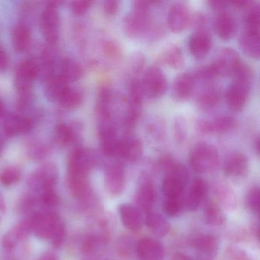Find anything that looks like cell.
<instances>
[{
	"mask_svg": "<svg viewBox=\"0 0 260 260\" xmlns=\"http://www.w3.org/2000/svg\"><path fill=\"white\" fill-rule=\"evenodd\" d=\"M151 23L150 4L144 1H137L133 10L124 17L123 28L126 36L138 38L148 31Z\"/></svg>",
	"mask_w": 260,
	"mask_h": 260,
	"instance_id": "1",
	"label": "cell"
},
{
	"mask_svg": "<svg viewBox=\"0 0 260 260\" xmlns=\"http://www.w3.org/2000/svg\"><path fill=\"white\" fill-rule=\"evenodd\" d=\"M189 162L191 168L197 173H212L219 164L218 151L211 144L200 143L191 150Z\"/></svg>",
	"mask_w": 260,
	"mask_h": 260,
	"instance_id": "2",
	"label": "cell"
},
{
	"mask_svg": "<svg viewBox=\"0 0 260 260\" xmlns=\"http://www.w3.org/2000/svg\"><path fill=\"white\" fill-rule=\"evenodd\" d=\"M58 179L59 171L57 166L48 162L41 166L29 175L27 184L31 194L37 196L43 191L54 189Z\"/></svg>",
	"mask_w": 260,
	"mask_h": 260,
	"instance_id": "3",
	"label": "cell"
},
{
	"mask_svg": "<svg viewBox=\"0 0 260 260\" xmlns=\"http://www.w3.org/2000/svg\"><path fill=\"white\" fill-rule=\"evenodd\" d=\"M39 77V63L32 58L25 59L18 65L14 84L19 95L32 93L33 83Z\"/></svg>",
	"mask_w": 260,
	"mask_h": 260,
	"instance_id": "4",
	"label": "cell"
},
{
	"mask_svg": "<svg viewBox=\"0 0 260 260\" xmlns=\"http://www.w3.org/2000/svg\"><path fill=\"white\" fill-rule=\"evenodd\" d=\"M58 4L48 2L40 16L42 35L50 45H55L60 36V15L57 9Z\"/></svg>",
	"mask_w": 260,
	"mask_h": 260,
	"instance_id": "5",
	"label": "cell"
},
{
	"mask_svg": "<svg viewBox=\"0 0 260 260\" xmlns=\"http://www.w3.org/2000/svg\"><path fill=\"white\" fill-rule=\"evenodd\" d=\"M144 95L150 99H158L166 93L168 83L165 74L159 68L152 66L144 72L141 81Z\"/></svg>",
	"mask_w": 260,
	"mask_h": 260,
	"instance_id": "6",
	"label": "cell"
},
{
	"mask_svg": "<svg viewBox=\"0 0 260 260\" xmlns=\"http://www.w3.org/2000/svg\"><path fill=\"white\" fill-rule=\"evenodd\" d=\"M241 63L237 51L232 48H224L216 54L209 67L215 77H232Z\"/></svg>",
	"mask_w": 260,
	"mask_h": 260,
	"instance_id": "7",
	"label": "cell"
},
{
	"mask_svg": "<svg viewBox=\"0 0 260 260\" xmlns=\"http://www.w3.org/2000/svg\"><path fill=\"white\" fill-rule=\"evenodd\" d=\"M233 83L226 89L225 100L231 110L240 112L244 109L249 99L251 80L233 79Z\"/></svg>",
	"mask_w": 260,
	"mask_h": 260,
	"instance_id": "8",
	"label": "cell"
},
{
	"mask_svg": "<svg viewBox=\"0 0 260 260\" xmlns=\"http://www.w3.org/2000/svg\"><path fill=\"white\" fill-rule=\"evenodd\" d=\"M96 162V156L92 150L85 147H77L70 156L68 173L89 176Z\"/></svg>",
	"mask_w": 260,
	"mask_h": 260,
	"instance_id": "9",
	"label": "cell"
},
{
	"mask_svg": "<svg viewBox=\"0 0 260 260\" xmlns=\"http://www.w3.org/2000/svg\"><path fill=\"white\" fill-rule=\"evenodd\" d=\"M99 138L100 147L103 154L108 157L117 156L120 138L113 120H100L99 122Z\"/></svg>",
	"mask_w": 260,
	"mask_h": 260,
	"instance_id": "10",
	"label": "cell"
},
{
	"mask_svg": "<svg viewBox=\"0 0 260 260\" xmlns=\"http://www.w3.org/2000/svg\"><path fill=\"white\" fill-rule=\"evenodd\" d=\"M60 217L52 211L42 210L31 219V232L41 240H49L54 233Z\"/></svg>",
	"mask_w": 260,
	"mask_h": 260,
	"instance_id": "11",
	"label": "cell"
},
{
	"mask_svg": "<svg viewBox=\"0 0 260 260\" xmlns=\"http://www.w3.org/2000/svg\"><path fill=\"white\" fill-rule=\"evenodd\" d=\"M138 208L144 212H152L157 202V192L154 184L147 176H143L135 194Z\"/></svg>",
	"mask_w": 260,
	"mask_h": 260,
	"instance_id": "12",
	"label": "cell"
},
{
	"mask_svg": "<svg viewBox=\"0 0 260 260\" xmlns=\"http://www.w3.org/2000/svg\"><path fill=\"white\" fill-rule=\"evenodd\" d=\"M144 147L140 138L133 134H125L118 142L117 156L127 162H135L142 156Z\"/></svg>",
	"mask_w": 260,
	"mask_h": 260,
	"instance_id": "13",
	"label": "cell"
},
{
	"mask_svg": "<svg viewBox=\"0 0 260 260\" xmlns=\"http://www.w3.org/2000/svg\"><path fill=\"white\" fill-rule=\"evenodd\" d=\"M126 184L125 170L121 162L109 164L105 172V185L113 196H118L124 191Z\"/></svg>",
	"mask_w": 260,
	"mask_h": 260,
	"instance_id": "14",
	"label": "cell"
},
{
	"mask_svg": "<svg viewBox=\"0 0 260 260\" xmlns=\"http://www.w3.org/2000/svg\"><path fill=\"white\" fill-rule=\"evenodd\" d=\"M191 15L185 4L178 3L173 4L169 10L167 23L169 28L174 33H180L190 25Z\"/></svg>",
	"mask_w": 260,
	"mask_h": 260,
	"instance_id": "15",
	"label": "cell"
},
{
	"mask_svg": "<svg viewBox=\"0 0 260 260\" xmlns=\"http://www.w3.org/2000/svg\"><path fill=\"white\" fill-rule=\"evenodd\" d=\"M33 216L24 219L6 234L3 239V246L6 251L11 252L20 242L28 237L31 232V219Z\"/></svg>",
	"mask_w": 260,
	"mask_h": 260,
	"instance_id": "16",
	"label": "cell"
},
{
	"mask_svg": "<svg viewBox=\"0 0 260 260\" xmlns=\"http://www.w3.org/2000/svg\"><path fill=\"white\" fill-rule=\"evenodd\" d=\"M196 80L192 72H184L175 79L172 88L173 98L177 102H183L189 99L194 92Z\"/></svg>",
	"mask_w": 260,
	"mask_h": 260,
	"instance_id": "17",
	"label": "cell"
},
{
	"mask_svg": "<svg viewBox=\"0 0 260 260\" xmlns=\"http://www.w3.org/2000/svg\"><path fill=\"white\" fill-rule=\"evenodd\" d=\"M136 252L141 260H162L165 257L164 245L153 238L140 240L137 244Z\"/></svg>",
	"mask_w": 260,
	"mask_h": 260,
	"instance_id": "18",
	"label": "cell"
},
{
	"mask_svg": "<svg viewBox=\"0 0 260 260\" xmlns=\"http://www.w3.org/2000/svg\"><path fill=\"white\" fill-rule=\"evenodd\" d=\"M212 46V39L208 31L196 30L189 39L190 52L196 59H203L208 55Z\"/></svg>",
	"mask_w": 260,
	"mask_h": 260,
	"instance_id": "19",
	"label": "cell"
},
{
	"mask_svg": "<svg viewBox=\"0 0 260 260\" xmlns=\"http://www.w3.org/2000/svg\"><path fill=\"white\" fill-rule=\"evenodd\" d=\"M249 168V161L243 153L235 152L226 156L223 162V171L230 178L244 176Z\"/></svg>",
	"mask_w": 260,
	"mask_h": 260,
	"instance_id": "20",
	"label": "cell"
},
{
	"mask_svg": "<svg viewBox=\"0 0 260 260\" xmlns=\"http://www.w3.org/2000/svg\"><path fill=\"white\" fill-rule=\"evenodd\" d=\"M208 191V185L206 181L202 178L194 179L189 191L186 196H184L185 208L190 211H196L204 202Z\"/></svg>",
	"mask_w": 260,
	"mask_h": 260,
	"instance_id": "21",
	"label": "cell"
},
{
	"mask_svg": "<svg viewBox=\"0 0 260 260\" xmlns=\"http://www.w3.org/2000/svg\"><path fill=\"white\" fill-rule=\"evenodd\" d=\"M235 126V121L229 115H221L212 121L202 120L198 122V130L205 135L223 134L231 131Z\"/></svg>",
	"mask_w": 260,
	"mask_h": 260,
	"instance_id": "22",
	"label": "cell"
},
{
	"mask_svg": "<svg viewBox=\"0 0 260 260\" xmlns=\"http://www.w3.org/2000/svg\"><path fill=\"white\" fill-rule=\"evenodd\" d=\"M34 122L26 116L12 114L6 118L4 122V132L9 137H16L29 133L32 129Z\"/></svg>",
	"mask_w": 260,
	"mask_h": 260,
	"instance_id": "23",
	"label": "cell"
},
{
	"mask_svg": "<svg viewBox=\"0 0 260 260\" xmlns=\"http://www.w3.org/2000/svg\"><path fill=\"white\" fill-rule=\"evenodd\" d=\"M118 211L121 222L127 229L132 231L141 229L144 219L138 207L132 204H121L118 207Z\"/></svg>",
	"mask_w": 260,
	"mask_h": 260,
	"instance_id": "24",
	"label": "cell"
},
{
	"mask_svg": "<svg viewBox=\"0 0 260 260\" xmlns=\"http://www.w3.org/2000/svg\"><path fill=\"white\" fill-rule=\"evenodd\" d=\"M79 134V127L76 124L60 123L53 131V141L60 147H66L75 142Z\"/></svg>",
	"mask_w": 260,
	"mask_h": 260,
	"instance_id": "25",
	"label": "cell"
},
{
	"mask_svg": "<svg viewBox=\"0 0 260 260\" xmlns=\"http://www.w3.org/2000/svg\"><path fill=\"white\" fill-rule=\"evenodd\" d=\"M221 91L218 86L208 83L205 86L196 97V104L202 110H211L220 103Z\"/></svg>",
	"mask_w": 260,
	"mask_h": 260,
	"instance_id": "26",
	"label": "cell"
},
{
	"mask_svg": "<svg viewBox=\"0 0 260 260\" xmlns=\"http://www.w3.org/2000/svg\"><path fill=\"white\" fill-rule=\"evenodd\" d=\"M215 30L220 39L231 40L237 32V23L235 18L226 11L219 13L215 20Z\"/></svg>",
	"mask_w": 260,
	"mask_h": 260,
	"instance_id": "27",
	"label": "cell"
},
{
	"mask_svg": "<svg viewBox=\"0 0 260 260\" xmlns=\"http://www.w3.org/2000/svg\"><path fill=\"white\" fill-rule=\"evenodd\" d=\"M214 194L217 204L226 211H234L237 206V196L231 185L226 182H217L214 185Z\"/></svg>",
	"mask_w": 260,
	"mask_h": 260,
	"instance_id": "28",
	"label": "cell"
},
{
	"mask_svg": "<svg viewBox=\"0 0 260 260\" xmlns=\"http://www.w3.org/2000/svg\"><path fill=\"white\" fill-rule=\"evenodd\" d=\"M242 51L254 59H258L260 54L259 31L246 29L239 40Z\"/></svg>",
	"mask_w": 260,
	"mask_h": 260,
	"instance_id": "29",
	"label": "cell"
},
{
	"mask_svg": "<svg viewBox=\"0 0 260 260\" xmlns=\"http://www.w3.org/2000/svg\"><path fill=\"white\" fill-rule=\"evenodd\" d=\"M191 245L197 252L206 256H214L219 249L218 240L212 234H199L192 239Z\"/></svg>",
	"mask_w": 260,
	"mask_h": 260,
	"instance_id": "30",
	"label": "cell"
},
{
	"mask_svg": "<svg viewBox=\"0 0 260 260\" xmlns=\"http://www.w3.org/2000/svg\"><path fill=\"white\" fill-rule=\"evenodd\" d=\"M204 220L207 224L214 228L223 226L226 220L223 208L214 200L206 202L204 206Z\"/></svg>",
	"mask_w": 260,
	"mask_h": 260,
	"instance_id": "31",
	"label": "cell"
},
{
	"mask_svg": "<svg viewBox=\"0 0 260 260\" xmlns=\"http://www.w3.org/2000/svg\"><path fill=\"white\" fill-rule=\"evenodd\" d=\"M158 60L161 64L174 70L180 69L185 63L182 48L176 45H170L162 51Z\"/></svg>",
	"mask_w": 260,
	"mask_h": 260,
	"instance_id": "32",
	"label": "cell"
},
{
	"mask_svg": "<svg viewBox=\"0 0 260 260\" xmlns=\"http://www.w3.org/2000/svg\"><path fill=\"white\" fill-rule=\"evenodd\" d=\"M69 83L63 80L60 75H54L45 80V95L51 102H58L63 94L70 87Z\"/></svg>",
	"mask_w": 260,
	"mask_h": 260,
	"instance_id": "33",
	"label": "cell"
},
{
	"mask_svg": "<svg viewBox=\"0 0 260 260\" xmlns=\"http://www.w3.org/2000/svg\"><path fill=\"white\" fill-rule=\"evenodd\" d=\"M12 42L13 48L18 52H23L28 49L31 43V31L25 24L15 25L12 32Z\"/></svg>",
	"mask_w": 260,
	"mask_h": 260,
	"instance_id": "34",
	"label": "cell"
},
{
	"mask_svg": "<svg viewBox=\"0 0 260 260\" xmlns=\"http://www.w3.org/2000/svg\"><path fill=\"white\" fill-rule=\"evenodd\" d=\"M186 183L177 176L166 175L162 182V192L166 198L182 197Z\"/></svg>",
	"mask_w": 260,
	"mask_h": 260,
	"instance_id": "35",
	"label": "cell"
},
{
	"mask_svg": "<svg viewBox=\"0 0 260 260\" xmlns=\"http://www.w3.org/2000/svg\"><path fill=\"white\" fill-rule=\"evenodd\" d=\"M147 228L156 237H164L170 231V224L167 219L157 213L150 212L145 217Z\"/></svg>",
	"mask_w": 260,
	"mask_h": 260,
	"instance_id": "36",
	"label": "cell"
},
{
	"mask_svg": "<svg viewBox=\"0 0 260 260\" xmlns=\"http://www.w3.org/2000/svg\"><path fill=\"white\" fill-rule=\"evenodd\" d=\"M84 71L80 63L71 58H65L60 65V77L68 83H74L82 78Z\"/></svg>",
	"mask_w": 260,
	"mask_h": 260,
	"instance_id": "37",
	"label": "cell"
},
{
	"mask_svg": "<svg viewBox=\"0 0 260 260\" xmlns=\"http://www.w3.org/2000/svg\"><path fill=\"white\" fill-rule=\"evenodd\" d=\"M84 97L83 93L77 89L69 87L63 94L58 103L63 109L75 110L83 104Z\"/></svg>",
	"mask_w": 260,
	"mask_h": 260,
	"instance_id": "38",
	"label": "cell"
},
{
	"mask_svg": "<svg viewBox=\"0 0 260 260\" xmlns=\"http://www.w3.org/2000/svg\"><path fill=\"white\" fill-rule=\"evenodd\" d=\"M162 208L166 215L170 217H177L185 208L184 196L179 198H166Z\"/></svg>",
	"mask_w": 260,
	"mask_h": 260,
	"instance_id": "39",
	"label": "cell"
},
{
	"mask_svg": "<svg viewBox=\"0 0 260 260\" xmlns=\"http://www.w3.org/2000/svg\"><path fill=\"white\" fill-rule=\"evenodd\" d=\"M22 178V171L17 167H5L0 170V182L6 186H10L19 182Z\"/></svg>",
	"mask_w": 260,
	"mask_h": 260,
	"instance_id": "40",
	"label": "cell"
},
{
	"mask_svg": "<svg viewBox=\"0 0 260 260\" xmlns=\"http://www.w3.org/2000/svg\"><path fill=\"white\" fill-rule=\"evenodd\" d=\"M244 20L246 23V29L259 31L260 9L258 5L251 4L248 7L245 13Z\"/></svg>",
	"mask_w": 260,
	"mask_h": 260,
	"instance_id": "41",
	"label": "cell"
},
{
	"mask_svg": "<svg viewBox=\"0 0 260 260\" xmlns=\"http://www.w3.org/2000/svg\"><path fill=\"white\" fill-rule=\"evenodd\" d=\"M38 203L42 205L43 210L52 211L51 208L55 207L58 204L59 197L55 190L50 189L43 191L36 196Z\"/></svg>",
	"mask_w": 260,
	"mask_h": 260,
	"instance_id": "42",
	"label": "cell"
},
{
	"mask_svg": "<svg viewBox=\"0 0 260 260\" xmlns=\"http://www.w3.org/2000/svg\"><path fill=\"white\" fill-rule=\"evenodd\" d=\"M27 153L32 159H42L49 153V148L41 141L33 140L27 146Z\"/></svg>",
	"mask_w": 260,
	"mask_h": 260,
	"instance_id": "43",
	"label": "cell"
},
{
	"mask_svg": "<svg viewBox=\"0 0 260 260\" xmlns=\"http://www.w3.org/2000/svg\"><path fill=\"white\" fill-rule=\"evenodd\" d=\"M145 66V57L141 53H135L131 57L128 63L129 73L132 78H138L137 74H140Z\"/></svg>",
	"mask_w": 260,
	"mask_h": 260,
	"instance_id": "44",
	"label": "cell"
},
{
	"mask_svg": "<svg viewBox=\"0 0 260 260\" xmlns=\"http://www.w3.org/2000/svg\"><path fill=\"white\" fill-rule=\"evenodd\" d=\"M246 207L254 213H258L259 210V188L254 186L251 188L246 194Z\"/></svg>",
	"mask_w": 260,
	"mask_h": 260,
	"instance_id": "45",
	"label": "cell"
},
{
	"mask_svg": "<svg viewBox=\"0 0 260 260\" xmlns=\"http://www.w3.org/2000/svg\"><path fill=\"white\" fill-rule=\"evenodd\" d=\"M104 54L108 58L112 60H118L122 55L121 48L116 42L113 41L106 42L104 45Z\"/></svg>",
	"mask_w": 260,
	"mask_h": 260,
	"instance_id": "46",
	"label": "cell"
},
{
	"mask_svg": "<svg viewBox=\"0 0 260 260\" xmlns=\"http://www.w3.org/2000/svg\"><path fill=\"white\" fill-rule=\"evenodd\" d=\"M65 236H66V229H65L64 223L62 222L61 220H60L57 223L50 240L54 247L59 248L63 244L65 240Z\"/></svg>",
	"mask_w": 260,
	"mask_h": 260,
	"instance_id": "47",
	"label": "cell"
},
{
	"mask_svg": "<svg viewBox=\"0 0 260 260\" xmlns=\"http://www.w3.org/2000/svg\"><path fill=\"white\" fill-rule=\"evenodd\" d=\"M174 137L179 144L185 141L187 138V127L185 119L182 117L177 118L174 122Z\"/></svg>",
	"mask_w": 260,
	"mask_h": 260,
	"instance_id": "48",
	"label": "cell"
},
{
	"mask_svg": "<svg viewBox=\"0 0 260 260\" xmlns=\"http://www.w3.org/2000/svg\"><path fill=\"white\" fill-rule=\"evenodd\" d=\"M226 254L230 260H252L249 253L238 246H230L226 250Z\"/></svg>",
	"mask_w": 260,
	"mask_h": 260,
	"instance_id": "49",
	"label": "cell"
},
{
	"mask_svg": "<svg viewBox=\"0 0 260 260\" xmlns=\"http://www.w3.org/2000/svg\"><path fill=\"white\" fill-rule=\"evenodd\" d=\"M93 2L90 0H78L71 4V10L76 16H83L92 7Z\"/></svg>",
	"mask_w": 260,
	"mask_h": 260,
	"instance_id": "50",
	"label": "cell"
},
{
	"mask_svg": "<svg viewBox=\"0 0 260 260\" xmlns=\"http://www.w3.org/2000/svg\"><path fill=\"white\" fill-rule=\"evenodd\" d=\"M103 8L106 16H115L119 8V2L117 0H106L103 2Z\"/></svg>",
	"mask_w": 260,
	"mask_h": 260,
	"instance_id": "51",
	"label": "cell"
},
{
	"mask_svg": "<svg viewBox=\"0 0 260 260\" xmlns=\"http://www.w3.org/2000/svg\"><path fill=\"white\" fill-rule=\"evenodd\" d=\"M9 63H10V60H9L8 53L2 45H0V73H4L7 71Z\"/></svg>",
	"mask_w": 260,
	"mask_h": 260,
	"instance_id": "52",
	"label": "cell"
},
{
	"mask_svg": "<svg viewBox=\"0 0 260 260\" xmlns=\"http://www.w3.org/2000/svg\"><path fill=\"white\" fill-rule=\"evenodd\" d=\"M192 23L193 26L196 28V30L204 29V26L206 24V19L203 15L199 13L191 16V22L190 24Z\"/></svg>",
	"mask_w": 260,
	"mask_h": 260,
	"instance_id": "53",
	"label": "cell"
},
{
	"mask_svg": "<svg viewBox=\"0 0 260 260\" xmlns=\"http://www.w3.org/2000/svg\"><path fill=\"white\" fill-rule=\"evenodd\" d=\"M130 243H129V240L127 239H124V240H122V242H121V243H119L118 246L120 253L124 255V256H127V255L130 254Z\"/></svg>",
	"mask_w": 260,
	"mask_h": 260,
	"instance_id": "54",
	"label": "cell"
},
{
	"mask_svg": "<svg viewBox=\"0 0 260 260\" xmlns=\"http://www.w3.org/2000/svg\"><path fill=\"white\" fill-rule=\"evenodd\" d=\"M208 4L213 10L221 13V12L225 11V9L228 7V4L226 2H223V1H210V2H208Z\"/></svg>",
	"mask_w": 260,
	"mask_h": 260,
	"instance_id": "55",
	"label": "cell"
},
{
	"mask_svg": "<svg viewBox=\"0 0 260 260\" xmlns=\"http://www.w3.org/2000/svg\"><path fill=\"white\" fill-rule=\"evenodd\" d=\"M39 260H58L55 254L51 252H45L41 255Z\"/></svg>",
	"mask_w": 260,
	"mask_h": 260,
	"instance_id": "56",
	"label": "cell"
},
{
	"mask_svg": "<svg viewBox=\"0 0 260 260\" xmlns=\"http://www.w3.org/2000/svg\"><path fill=\"white\" fill-rule=\"evenodd\" d=\"M6 211V203L4 200V196L2 193L0 192V220L2 218L3 216L5 214Z\"/></svg>",
	"mask_w": 260,
	"mask_h": 260,
	"instance_id": "57",
	"label": "cell"
},
{
	"mask_svg": "<svg viewBox=\"0 0 260 260\" xmlns=\"http://www.w3.org/2000/svg\"><path fill=\"white\" fill-rule=\"evenodd\" d=\"M171 260H193L189 255H185L183 253H177L173 255Z\"/></svg>",
	"mask_w": 260,
	"mask_h": 260,
	"instance_id": "58",
	"label": "cell"
},
{
	"mask_svg": "<svg viewBox=\"0 0 260 260\" xmlns=\"http://www.w3.org/2000/svg\"><path fill=\"white\" fill-rule=\"evenodd\" d=\"M4 112H5V107L2 102L0 101V118L4 115Z\"/></svg>",
	"mask_w": 260,
	"mask_h": 260,
	"instance_id": "59",
	"label": "cell"
},
{
	"mask_svg": "<svg viewBox=\"0 0 260 260\" xmlns=\"http://www.w3.org/2000/svg\"><path fill=\"white\" fill-rule=\"evenodd\" d=\"M0 150H1V144H0Z\"/></svg>",
	"mask_w": 260,
	"mask_h": 260,
	"instance_id": "60",
	"label": "cell"
},
{
	"mask_svg": "<svg viewBox=\"0 0 260 260\" xmlns=\"http://www.w3.org/2000/svg\"><path fill=\"white\" fill-rule=\"evenodd\" d=\"M8 260H15V259H14V258H13H13H12V259H8Z\"/></svg>",
	"mask_w": 260,
	"mask_h": 260,
	"instance_id": "61",
	"label": "cell"
}]
</instances>
